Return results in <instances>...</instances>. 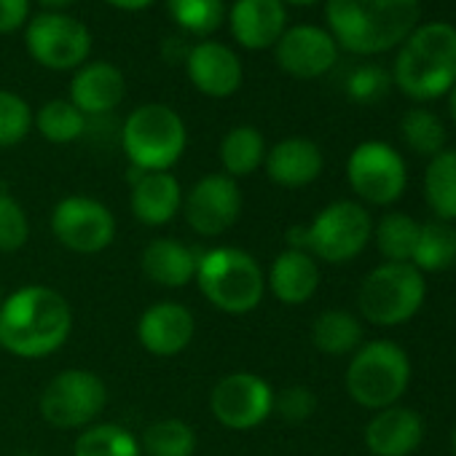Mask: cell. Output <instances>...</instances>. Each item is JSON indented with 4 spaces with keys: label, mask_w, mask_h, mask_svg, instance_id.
I'll list each match as a JSON object with an SVG mask.
<instances>
[{
    "label": "cell",
    "mask_w": 456,
    "mask_h": 456,
    "mask_svg": "<svg viewBox=\"0 0 456 456\" xmlns=\"http://www.w3.org/2000/svg\"><path fill=\"white\" fill-rule=\"evenodd\" d=\"M70 330L73 309L52 288L30 285L0 304V346L14 357H49L65 346Z\"/></svg>",
    "instance_id": "1"
},
{
    "label": "cell",
    "mask_w": 456,
    "mask_h": 456,
    "mask_svg": "<svg viewBox=\"0 0 456 456\" xmlns=\"http://www.w3.org/2000/svg\"><path fill=\"white\" fill-rule=\"evenodd\" d=\"M419 0H325L328 33L352 54H384L419 22Z\"/></svg>",
    "instance_id": "2"
},
{
    "label": "cell",
    "mask_w": 456,
    "mask_h": 456,
    "mask_svg": "<svg viewBox=\"0 0 456 456\" xmlns=\"http://www.w3.org/2000/svg\"><path fill=\"white\" fill-rule=\"evenodd\" d=\"M392 81L416 102H432L456 86V28L448 22L416 25L400 44Z\"/></svg>",
    "instance_id": "3"
},
{
    "label": "cell",
    "mask_w": 456,
    "mask_h": 456,
    "mask_svg": "<svg viewBox=\"0 0 456 456\" xmlns=\"http://www.w3.org/2000/svg\"><path fill=\"white\" fill-rule=\"evenodd\" d=\"M370 240L373 217L360 201L352 199L330 201L314 215L309 225H293L288 232L290 250H304L314 261L333 266L354 261Z\"/></svg>",
    "instance_id": "4"
},
{
    "label": "cell",
    "mask_w": 456,
    "mask_h": 456,
    "mask_svg": "<svg viewBox=\"0 0 456 456\" xmlns=\"http://www.w3.org/2000/svg\"><path fill=\"white\" fill-rule=\"evenodd\" d=\"M196 285L225 314H250L261 306L266 277L261 264L240 248H217L199 258Z\"/></svg>",
    "instance_id": "5"
},
{
    "label": "cell",
    "mask_w": 456,
    "mask_h": 456,
    "mask_svg": "<svg viewBox=\"0 0 456 456\" xmlns=\"http://www.w3.org/2000/svg\"><path fill=\"white\" fill-rule=\"evenodd\" d=\"M411 384V357L392 338H376L357 346L346 368L349 397L368 408L381 411L397 405Z\"/></svg>",
    "instance_id": "6"
},
{
    "label": "cell",
    "mask_w": 456,
    "mask_h": 456,
    "mask_svg": "<svg viewBox=\"0 0 456 456\" xmlns=\"http://www.w3.org/2000/svg\"><path fill=\"white\" fill-rule=\"evenodd\" d=\"M427 301V280L411 264H379L357 290L360 317L379 328H397L413 320Z\"/></svg>",
    "instance_id": "7"
},
{
    "label": "cell",
    "mask_w": 456,
    "mask_h": 456,
    "mask_svg": "<svg viewBox=\"0 0 456 456\" xmlns=\"http://www.w3.org/2000/svg\"><path fill=\"white\" fill-rule=\"evenodd\" d=\"M121 148L134 169L169 172L185 151V124L167 105H140L124 121Z\"/></svg>",
    "instance_id": "8"
},
{
    "label": "cell",
    "mask_w": 456,
    "mask_h": 456,
    "mask_svg": "<svg viewBox=\"0 0 456 456\" xmlns=\"http://www.w3.org/2000/svg\"><path fill=\"white\" fill-rule=\"evenodd\" d=\"M108 403L105 381L92 370H62L41 392V416L57 429L89 427Z\"/></svg>",
    "instance_id": "9"
},
{
    "label": "cell",
    "mask_w": 456,
    "mask_h": 456,
    "mask_svg": "<svg viewBox=\"0 0 456 456\" xmlns=\"http://www.w3.org/2000/svg\"><path fill=\"white\" fill-rule=\"evenodd\" d=\"M346 180L354 196L373 207L395 204L408 185L405 159L381 140L360 142L346 161Z\"/></svg>",
    "instance_id": "10"
},
{
    "label": "cell",
    "mask_w": 456,
    "mask_h": 456,
    "mask_svg": "<svg viewBox=\"0 0 456 456\" xmlns=\"http://www.w3.org/2000/svg\"><path fill=\"white\" fill-rule=\"evenodd\" d=\"M52 232L62 248L94 256L110 248L116 237V217L92 196H68L52 212Z\"/></svg>",
    "instance_id": "11"
},
{
    "label": "cell",
    "mask_w": 456,
    "mask_h": 456,
    "mask_svg": "<svg viewBox=\"0 0 456 456\" xmlns=\"http://www.w3.org/2000/svg\"><path fill=\"white\" fill-rule=\"evenodd\" d=\"M30 57L49 70H70L92 52V33L68 14H38L25 33Z\"/></svg>",
    "instance_id": "12"
},
{
    "label": "cell",
    "mask_w": 456,
    "mask_h": 456,
    "mask_svg": "<svg viewBox=\"0 0 456 456\" xmlns=\"http://www.w3.org/2000/svg\"><path fill=\"white\" fill-rule=\"evenodd\" d=\"M209 411L228 429H256L274 413V389L256 373H232L215 384Z\"/></svg>",
    "instance_id": "13"
},
{
    "label": "cell",
    "mask_w": 456,
    "mask_h": 456,
    "mask_svg": "<svg viewBox=\"0 0 456 456\" xmlns=\"http://www.w3.org/2000/svg\"><path fill=\"white\" fill-rule=\"evenodd\" d=\"M183 212L199 237H220L240 220L242 191L234 177L207 175L183 199Z\"/></svg>",
    "instance_id": "14"
},
{
    "label": "cell",
    "mask_w": 456,
    "mask_h": 456,
    "mask_svg": "<svg viewBox=\"0 0 456 456\" xmlns=\"http://www.w3.org/2000/svg\"><path fill=\"white\" fill-rule=\"evenodd\" d=\"M338 60V44L333 36L314 25H298L282 33L277 41V62L293 78H320Z\"/></svg>",
    "instance_id": "15"
},
{
    "label": "cell",
    "mask_w": 456,
    "mask_h": 456,
    "mask_svg": "<svg viewBox=\"0 0 456 456\" xmlns=\"http://www.w3.org/2000/svg\"><path fill=\"white\" fill-rule=\"evenodd\" d=\"M196 333V320L191 309L175 301L153 304L142 312L137 322V338L145 352L156 357H175L188 349Z\"/></svg>",
    "instance_id": "16"
},
{
    "label": "cell",
    "mask_w": 456,
    "mask_h": 456,
    "mask_svg": "<svg viewBox=\"0 0 456 456\" xmlns=\"http://www.w3.org/2000/svg\"><path fill=\"white\" fill-rule=\"evenodd\" d=\"M185 70L191 84L215 100L232 97L240 86H242V62L240 57L215 41H204L191 46L188 57H185Z\"/></svg>",
    "instance_id": "17"
},
{
    "label": "cell",
    "mask_w": 456,
    "mask_h": 456,
    "mask_svg": "<svg viewBox=\"0 0 456 456\" xmlns=\"http://www.w3.org/2000/svg\"><path fill=\"white\" fill-rule=\"evenodd\" d=\"M424 440V419L408 405H389L365 424V445L373 456H411Z\"/></svg>",
    "instance_id": "18"
},
{
    "label": "cell",
    "mask_w": 456,
    "mask_h": 456,
    "mask_svg": "<svg viewBox=\"0 0 456 456\" xmlns=\"http://www.w3.org/2000/svg\"><path fill=\"white\" fill-rule=\"evenodd\" d=\"M232 33L245 49H269L285 33L288 12L282 0H237L232 14Z\"/></svg>",
    "instance_id": "19"
},
{
    "label": "cell",
    "mask_w": 456,
    "mask_h": 456,
    "mask_svg": "<svg viewBox=\"0 0 456 456\" xmlns=\"http://www.w3.org/2000/svg\"><path fill=\"white\" fill-rule=\"evenodd\" d=\"M129 207L142 225H164L183 207V191L169 172H140L134 169Z\"/></svg>",
    "instance_id": "20"
},
{
    "label": "cell",
    "mask_w": 456,
    "mask_h": 456,
    "mask_svg": "<svg viewBox=\"0 0 456 456\" xmlns=\"http://www.w3.org/2000/svg\"><path fill=\"white\" fill-rule=\"evenodd\" d=\"M266 172L282 188H304L322 175L325 159L317 142L306 137H288L266 153Z\"/></svg>",
    "instance_id": "21"
},
{
    "label": "cell",
    "mask_w": 456,
    "mask_h": 456,
    "mask_svg": "<svg viewBox=\"0 0 456 456\" xmlns=\"http://www.w3.org/2000/svg\"><path fill=\"white\" fill-rule=\"evenodd\" d=\"M124 73L110 62H92L81 68L70 84V102L84 116H105L124 100Z\"/></svg>",
    "instance_id": "22"
},
{
    "label": "cell",
    "mask_w": 456,
    "mask_h": 456,
    "mask_svg": "<svg viewBox=\"0 0 456 456\" xmlns=\"http://www.w3.org/2000/svg\"><path fill=\"white\" fill-rule=\"evenodd\" d=\"M266 285L272 288L277 301L288 306H301L320 288V266L309 253L288 248L274 258Z\"/></svg>",
    "instance_id": "23"
},
{
    "label": "cell",
    "mask_w": 456,
    "mask_h": 456,
    "mask_svg": "<svg viewBox=\"0 0 456 456\" xmlns=\"http://www.w3.org/2000/svg\"><path fill=\"white\" fill-rule=\"evenodd\" d=\"M199 258L191 248L175 240H153L142 250V274L161 288H185L193 282Z\"/></svg>",
    "instance_id": "24"
},
{
    "label": "cell",
    "mask_w": 456,
    "mask_h": 456,
    "mask_svg": "<svg viewBox=\"0 0 456 456\" xmlns=\"http://www.w3.org/2000/svg\"><path fill=\"white\" fill-rule=\"evenodd\" d=\"M411 266L421 274H440L456 266V225L445 220L421 223Z\"/></svg>",
    "instance_id": "25"
},
{
    "label": "cell",
    "mask_w": 456,
    "mask_h": 456,
    "mask_svg": "<svg viewBox=\"0 0 456 456\" xmlns=\"http://www.w3.org/2000/svg\"><path fill=\"white\" fill-rule=\"evenodd\" d=\"M424 199L435 220L456 223V148H443L424 169Z\"/></svg>",
    "instance_id": "26"
},
{
    "label": "cell",
    "mask_w": 456,
    "mask_h": 456,
    "mask_svg": "<svg viewBox=\"0 0 456 456\" xmlns=\"http://www.w3.org/2000/svg\"><path fill=\"white\" fill-rule=\"evenodd\" d=\"M312 341L322 354H330V357L354 354L357 346L362 344V322L352 312L328 309L314 320Z\"/></svg>",
    "instance_id": "27"
},
{
    "label": "cell",
    "mask_w": 456,
    "mask_h": 456,
    "mask_svg": "<svg viewBox=\"0 0 456 456\" xmlns=\"http://www.w3.org/2000/svg\"><path fill=\"white\" fill-rule=\"evenodd\" d=\"M220 161L228 177H248L266 161V140L256 126H234L220 142Z\"/></svg>",
    "instance_id": "28"
},
{
    "label": "cell",
    "mask_w": 456,
    "mask_h": 456,
    "mask_svg": "<svg viewBox=\"0 0 456 456\" xmlns=\"http://www.w3.org/2000/svg\"><path fill=\"white\" fill-rule=\"evenodd\" d=\"M419 220L408 212H387L373 225V242L387 264H411L419 240Z\"/></svg>",
    "instance_id": "29"
},
{
    "label": "cell",
    "mask_w": 456,
    "mask_h": 456,
    "mask_svg": "<svg viewBox=\"0 0 456 456\" xmlns=\"http://www.w3.org/2000/svg\"><path fill=\"white\" fill-rule=\"evenodd\" d=\"M73 456H140V443L121 424H94L78 435Z\"/></svg>",
    "instance_id": "30"
},
{
    "label": "cell",
    "mask_w": 456,
    "mask_h": 456,
    "mask_svg": "<svg viewBox=\"0 0 456 456\" xmlns=\"http://www.w3.org/2000/svg\"><path fill=\"white\" fill-rule=\"evenodd\" d=\"M400 134L416 156L432 159L445 148V126L440 116L427 108H411L400 121Z\"/></svg>",
    "instance_id": "31"
},
{
    "label": "cell",
    "mask_w": 456,
    "mask_h": 456,
    "mask_svg": "<svg viewBox=\"0 0 456 456\" xmlns=\"http://www.w3.org/2000/svg\"><path fill=\"white\" fill-rule=\"evenodd\" d=\"M33 124L38 126V132L57 145L73 142L86 132V116L70 102V100H52L46 102L38 116L33 118Z\"/></svg>",
    "instance_id": "32"
},
{
    "label": "cell",
    "mask_w": 456,
    "mask_h": 456,
    "mask_svg": "<svg viewBox=\"0 0 456 456\" xmlns=\"http://www.w3.org/2000/svg\"><path fill=\"white\" fill-rule=\"evenodd\" d=\"M140 448H145L151 456H193L196 432L180 419H161L142 432Z\"/></svg>",
    "instance_id": "33"
},
{
    "label": "cell",
    "mask_w": 456,
    "mask_h": 456,
    "mask_svg": "<svg viewBox=\"0 0 456 456\" xmlns=\"http://www.w3.org/2000/svg\"><path fill=\"white\" fill-rule=\"evenodd\" d=\"M172 20L193 36H209L225 17L223 0H167Z\"/></svg>",
    "instance_id": "34"
},
{
    "label": "cell",
    "mask_w": 456,
    "mask_h": 456,
    "mask_svg": "<svg viewBox=\"0 0 456 456\" xmlns=\"http://www.w3.org/2000/svg\"><path fill=\"white\" fill-rule=\"evenodd\" d=\"M30 240V220L25 207L0 185V253H17Z\"/></svg>",
    "instance_id": "35"
},
{
    "label": "cell",
    "mask_w": 456,
    "mask_h": 456,
    "mask_svg": "<svg viewBox=\"0 0 456 456\" xmlns=\"http://www.w3.org/2000/svg\"><path fill=\"white\" fill-rule=\"evenodd\" d=\"M30 126H33L30 105L20 94L0 89V148H12L22 142Z\"/></svg>",
    "instance_id": "36"
},
{
    "label": "cell",
    "mask_w": 456,
    "mask_h": 456,
    "mask_svg": "<svg viewBox=\"0 0 456 456\" xmlns=\"http://www.w3.org/2000/svg\"><path fill=\"white\" fill-rule=\"evenodd\" d=\"M274 411L285 421L301 424V421H306V419L314 416V411H317V395L309 387H304V384H293V387L282 389L280 395H274Z\"/></svg>",
    "instance_id": "37"
},
{
    "label": "cell",
    "mask_w": 456,
    "mask_h": 456,
    "mask_svg": "<svg viewBox=\"0 0 456 456\" xmlns=\"http://www.w3.org/2000/svg\"><path fill=\"white\" fill-rule=\"evenodd\" d=\"M389 86V76L376 68V65H365V68H357L349 81H346V94L354 100V102H373L379 100Z\"/></svg>",
    "instance_id": "38"
},
{
    "label": "cell",
    "mask_w": 456,
    "mask_h": 456,
    "mask_svg": "<svg viewBox=\"0 0 456 456\" xmlns=\"http://www.w3.org/2000/svg\"><path fill=\"white\" fill-rule=\"evenodd\" d=\"M30 17V0H0V33H14Z\"/></svg>",
    "instance_id": "39"
},
{
    "label": "cell",
    "mask_w": 456,
    "mask_h": 456,
    "mask_svg": "<svg viewBox=\"0 0 456 456\" xmlns=\"http://www.w3.org/2000/svg\"><path fill=\"white\" fill-rule=\"evenodd\" d=\"M105 4H110L116 9H124V12H140V9H148L153 0H105Z\"/></svg>",
    "instance_id": "40"
},
{
    "label": "cell",
    "mask_w": 456,
    "mask_h": 456,
    "mask_svg": "<svg viewBox=\"0 0 456 456\" xmlns=\"http://www.w3.org/2000/svg\"><path fill=\"white\" fill-rule=\"evenodd\" d=\"M38 4H41L44 9H49V12H60V9H68V6H73L76 0H38Z\"/></svg>",
    "instance_id": "41"
},
{
    "label": "cell",
    "mask_w": 456,
    "mask_h": 456,
    "mask_svg": "<svg viewBox=\"0 0 456 456\" xmlns=\"http://www.w3.org/2000/svg\"><path fill=\"white\" fill-rule=\"evenodd\" d=\"M448 113H451V121L456 124V86L448 92Z\"/></svg>",
    "instance_id": "42"
},
{
    "label": "cell",
    "mask_w": 456,
    "mask_h": 456,
    "mask_svg": "<svg viewBox=\"0 0 456 456\" xmlns=\"http://www.w3.org/2000/svg\"><path fill=\"white\" fill-rule=\"evenodd\" d=\"M282 4H293V6H312L317 0H282Z\"/></svg>",
    "instance_id": "43"
},
{
    "label": "cell",
    "mask_w": 456,
    "mask_h": 456,
    "mask_svg": "<svg viewBox=\"0 0 456 456\" xmlns=\"http://www.w3.org/2000/svg\"><path fill=\"white\" fill-rule=\"evenodd\" d=\"M451 451H453V456H456V424H453V429H451Z\"/></svg>",
    "instance_id": "44"
},
{
    "label": "cell",
    "mask_w": 456,
    "mask_h": 456,
    "mask_svg": "<svg viewBox=\"0 0 456 456\" xmlns=\"http://www.w3.org/2000/svg\"><path fill=\"white\" fill-rule=\"evenodd\" d=\"M20 456H38V453H20Z\"/></svg>",
    "instance_id": "45"
},
{
    "label": "cell",
    "mask_w": 456,
    "mask_h": 456,
    "mask_svg": "<svg viewBox=\"0 0 456 456\" xmlns=\"http://www.w3.org/2000/svg\"><path fill=\"white\" fill-rule=\"evenodd\" d=\"M0 304H4V293H0Z\"/></svg>",
    "instance_id": "46"
}]
</instances>
